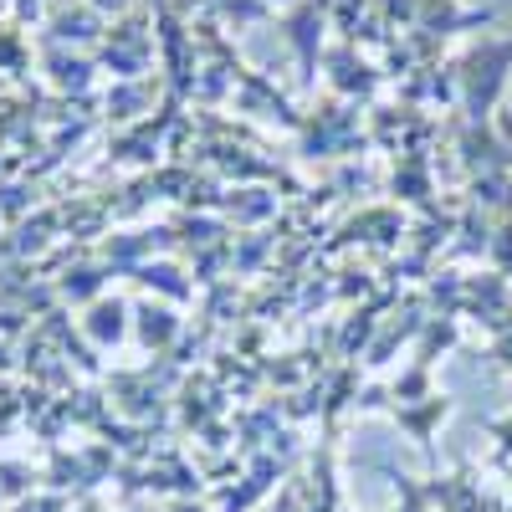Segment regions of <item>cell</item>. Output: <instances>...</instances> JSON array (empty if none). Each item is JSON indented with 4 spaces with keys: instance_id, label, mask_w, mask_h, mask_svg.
Instances as JSON below:
<instances>
[{
    "instance_id": "cell-1",
    "label": "cell",
    "mask_w": 512,
    "mask_h": 512,
    "mask_svg": "<svg viewBox=\"0 0 512 512\" xmlns=\"http://www.w3.org/2000/svg\"><path fill=\"white\" fill-rule=\"evenodd\" d=\"M507 67H512V36H507V41H482V47H472V52L456 62L461 103H466V118H472V128H477V123L487 128V113H492L502 82H507Z\"/></svg>"
},
{
    "instance_id": "cell-2",
    "label": "cell",
    "mask_w": 512,
    "mask_h": 512,
    "mask_svg": "<svg viewBox=\"0 0 512 512\" xmlns=\"http://www.w3.org/2000/svg\"><path fill=\"white\" fill-rule=\"evenodd\" d=\"M103 67H113L118 77H139L149 67V31L144 21H123L103 36Z\"/></svg>"
},
{
    "instance_id": "cell-3",
    "label": "cell",
    "mask_w": 512,
    "mask_h": 512,
    "mask_svg": "<svg viewBox=\"0 0 512 512\" xmlns=\"http://www.w3.org/2000/svg\"><path fill=\"white\" fill-rule=\"evenodd\" d=\"M292 41H297V52H303V67H308V82H313V67H318V26H323V6H318V0H308V6L303 11H297L292 21Z\"/></svg>"
},
{
    "instance_id": "cell-4",
    "label": "cell",
    "mask_w": 512,
    "mask_h": 512,
    "mask_svg": "<svg viewBox=\"0 0 512 512\" xmlns=\"http://www.w3.org/2000/svg\"><path fill=\"white\" fill-rule=\"evenodd\" d=\"M47 62H52V82L57 88H72V93H82L88 88V72H93V62H82V57H62V52H47Z\"/></svg>"
},
{
    "instance_id": "cell-5",
    "label": "cell",
    "mask_w": 512,
    "mask_h": 512,
    "mask_svg": "<svg viewBox=\"0 0 512 512\" xmlns=\"http://www.w3.org/2000/svg\"><path fill=\"white\" fill-rule=\"evenodd\" d=\"M88 328H93L98 344H113V338H123V308H118V303H98Z\"/></svg>"
},
{
    "instance_id": "cell-6",
    "label": "cell",
    "mask_w": 512,
    "mask_h": 512,
    "mask_svg": "<svg viewBox=\"0 0 512 512\" xmlns=\"http://www.w3.org/2000/svg\"><path fill=\"white\" fill-rule=\"evenodd\" d=\"M144 93H149V82H139V88H118V93H108V118H139Z\"/></svg>"
}]
</instances>
